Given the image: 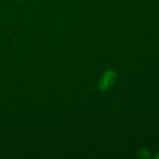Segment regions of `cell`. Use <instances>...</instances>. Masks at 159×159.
<instances>
[{"label": "cell", "mask_w": 159, "mask_h": 159, "mask_svg": "<svg viewBox=\"0 0 159 159\" xmlns=\"http://www.w3.org/2000/svg\"><path fill=\"white\" fill-rule=\"evenodd\" d=\"M156 158H159V152L158 153V155H156Z\"/></svg>", "instance_id": "3"}, {"label": "cell", "mask_w": 159, "mask_h": 159, "mask_svg": "<svg viewBox=\"0 0 159 159\" xmlns=\"http://www.w3.org/2000/svg\"><path fill=\"white\" fill-rule=\"evenodd\" d=\"M139 155H140V157H141V158H148L150 157V153H149V152L144 148H142L140 150Z\"/></svg>", "instance_id": "2"}, {"label": "cell", "mask_w": 159, "mask_h": 159, "mask_svg": "<svg viewBox=\"0 0 159 159\" xmlns=\"http://www.w3.org/2000/svg\"><path fill=\"white\" fill-rule=\"evenodd\" d=\"M116 77V74L113 71H107L103 75V77H102L100 84H99V87H100L101 89H107L110 85H111L114 82Z\"/></svg>", "instance_id": "1"}]
</instances>
